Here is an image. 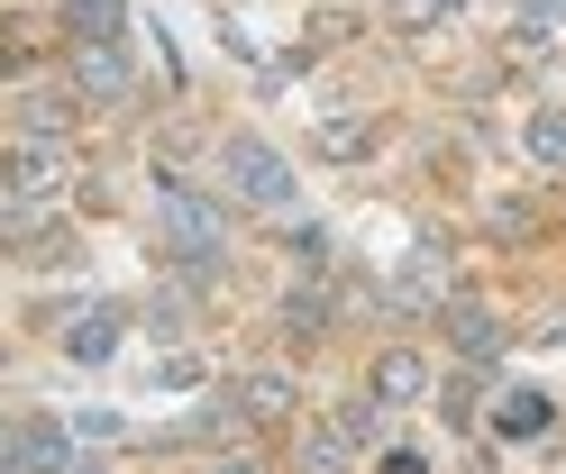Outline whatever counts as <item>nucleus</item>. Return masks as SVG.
<instances>
[{
	"instance_id": "5",
	"label": "nucleus",
	"mask_w": 566,
	"mask_h": 474,
	"mask_svg": "<svg viewBox=\"0 0 566 474\" xmlns=\"http://www.w3.org/2000/svg\"><path fill=\"white\" fill-rule=\"evenodd\" d=\"M64 83H74L92 109H119V101H137V64H128V46H119V36H92V46H74Z\"/></svg>"
},
{
	"instance_id": "12",
	"label": "nucleus",
	"mask_w": 566,
	"mask_h": 474,
	"mask_svg": "<svg viewBox=\"0 0 566 474\" xmlns=\"http://www.w3.org/2000/svg\"><path fill=\"white\" fill-rule=\"evenodd\" d=\"M366 392H384L394 411H402V401H420V392H430V356H420V347H384V356H375V383H366Z\"/></svg>"
},
{
	"instance_id": "2",
	"label": "nucleus",
	"mask_w": 566,
	"mask_h": 474,
	"mask_svg": "<svg viewBox=\"0 0 566 474\" xmlns=\"http://www.w3.org/2000/svg\"><path fill=\"white\" fill-rule=\"evenodd\" d=\"M55 201H74V156H64L55 137H19L10 146V173H0V219H10V238H38Z\"/></svg>"
},
{
	"instance_id": "3",
	"label": "nucleus",
	"mask_w": 566,
	"mask_h": 474,
	"mask_svg": "<svg viewBox=\"0 0 566 474\" xmlns=\"http://www.w3.org/2000/svg\"><path fill=\"white\" fill-rule=\"evenodd\" d=\"M220 182H229L247 210H265V219H283V229H293L302 182H293V165H283L265 137H229V146H220Z\"/></svg>"
},
{
	"instance_id": "17",
	"label": "nucleus",
	"mask_w": 566,
	"mask_h": 474,
	"mask_svg": "<svg viewBox=\"0 0 566 474\" xmlns=\"http://www.w3.org/2000/svg\"><path fill=\"white\" fill-rule=\"evenodd\" d=\"M384 420H394V401H384V392H347L338 401V429L357 438V447H384Z\"/></svg>"
},
{
	"instance_id": "21",
	"label": "nucleus",
	"mask_w": 566,
	"mask_h": 474,
	"mask_svg": "<svg viewBox=\"0 0 566 474\" xmlns=\"http://www.w3.org/2000/svg\"><path fill=\"white\" fill-rule=\"evenodd\" d=\"M74 438H83V447H111V438H119V411H74Z\"/></svg>"
},
{
	"instance_id": "10",
	"label": "nucleus",
	"mask_w": 566,
	"mask_h": 474,
	"mask_svg": "<svg viewBox=\"0 0 566 474\" xmlns=\"http://www.w3.org/2000/svg\"><path fill=\"white\" fill-rule=\"evenodd\" d=\"M64 356L74 365H111L119 356V302H92L83 319H64Z\"/></svg>"
},
{
	"instance_id": "16",
	"label": "nucleus",
	"mask_w": 566,
	"mask_h": 474,
	"mask_svg": "<svg viewBox=\"0 0 566 474\" xmlns=\"http://www.w3.org/2000/svg\"><path fill=\"white\" fill-rule=\"evenodd\" d=\"M311 146H321L329 165H366V156H375V119H321Z\"/></svg>"
},
{
	"instance_id": "19",
	"label": "nucleus",
	"mask_w": 566,
	"mask_h": 474,
	"mask_svg": "<svg viewBox=\"0 0 566 474\" xmlns=\"http://www.w3.org/2000/svg\"><path fill=\"white\" fill-rule=\"evenodd\" d=\"M484 229L503 238V246H521V238H539V201H493V210H484Z\"/></svg>"
},
{
	"instance_id": "15",
	"label": "nucleus",
	"mask_w": 566,
	"mask_h": 474,
	"mask_svg": "<svg viewBox=\"0 0 566 474\" xmlns=\"http://www.w3.org/2000/svg\"><path fill=\"white\" fill-rule=\"evenodd\" d=\"M128 28V0H64V36L92 46V36H119Z\"/></svg>"
},
{
	"instance_id": "18",
	"label": "nucleus",
	"mask_w": 566,
	"mask_h": 474,
	"mask_svg": "<svg viewBox=\"0 0 566 474\" xmlns=\"http://www.w3.org/2000/svg\"><path fill=\"white\" fill-rule=\"evenodd\" d=\"M283 328H293V338H321V328H329V292L321 283H293V292H283Z\"/></svg>"
},
{
	"instance_id": "14",
	"label": "nucleus",
	"mask_w": 566,
	"mask_h": 474,
	"mask_svg": "<svg viewBox=\"0 0 566 474\" xmlns=\"http://www.w3.org/2000/svg\"><path fill=\"white\" fill-rule=\"evenodd\" d=\"M521 156H530V165H548V173H566V101L530 109V128H521Z\"/></svg>"
},
{
	"instance_id": "24",
	"label": "nucleus",
	"mask_w": 566,
	"mask_h": 474,
	"mask_svg": "<svg viewBox=\"0 0 566 474\" xmlns=\"http://www.w3.org/2000/svg\"><path fill=\"white\" fill-rule=\"evenodd\" d=\"M411 10H430V19H457V10H467V0H411Z\"/></svg>"
},
{
	"instance_id": "8",
	"label": "nucleus",
	"mask_w": 566,
	"mask_h": 474,
	"mask_svg": "<svg viewBox=\"0 0 566 474\" xmlns=\"http://www.w3.org/2000/svg\"><path fill=\"white\" fill-rule=\"evenodd\" d=\"M439 328H448V347H457V365H493L503 356V319H493L475 292H457V302L439 310Z\"/></svg>"
},
{
	"instance_id": "6",
	"label": "nucleus",
	"mask_w": 566,
	"mask_h": 474,
	"mask_svg": "<svg viewBox=\"0 0 566 474\" xmlns=\"http://www.w3.org/2000/svg\"><path fill=\"white\" fill-rule=\"evenodd\" d=\"M92 447L74 438V420H19L10 429V474H74Z\"/></svg>"
},
{
	"instance_id": "1",
	"label": "nucleus",
	"mask_w": 566,
	"mask_h": 474,
	"mask_svg": "<svg viewBox=\"0 0 566 474\" xmlns=\"http://www.w3.org/2000/svg\"><path fill=\"white\" fill-rule=\"evenodd\" d=\"M156 238H165L174 265H184V283H220L229 274V219H220V201L184 192L174 173H156Z\"/></svg>"
},
{
	"instance_id": "23",
	"label": "nucleus",
	"mask_w": 566,
	"mask_h": 474,
	"mask_svg": "<svg viewBox=\"0 0 566 474\" xmlns=\"http://www.w3.org/2000/svg\"><path fill=\"white\" fill-rule=\"evenodd\" d=\"M201 474H256V465H247V456H210Z\"/></svg>"
},
{
	"instance_id": "11",
	"label": "nucleus",
	"mask_w": 566,
	"mask_h": 474,
	"mask_svg": "<svg viewBox=\"0 0 566 474\" xmlns=\"http://www.w3.org/2000/svg\"><path fill=\"white\" fill-rule=\"evenodd\" d=\"M548 420H557V411H548V392H530V383H521V392H503V401H493V420H484V429L503 438V447H530V438H539Z\"/></svg>"
},
{
	"instance_id": "20",
	"label": "nucleus",
	"mask_w": 566,
	"mask_h": 474,
	"mask_svg": "<svg viewBox=\"0 0 566 474\" xmlns=\"http://www.w3.org/2000/svg\"><path fill=\"white\" fill-rule=\"evenodd\" d=\"M137 375H147L156 392H192L201 383V356H156V365H137Z\"/></svg>"
},
{
	"instance_id": "22",
	"label": "nucleus",
	"mask_w": 566,
	"mask_h": 474,
	"mask_svg": "<svg viewBox=\"0 0 566 474\" xmlns=\"http://www.w3.org/2000/svg\"><path fill=\"white\" fill-rule=\"evenodd\" d=\"M512 10H521L530 28H557V19H566V0H512Z\"/></svg>"
},
{
	"instance_id": "7",
	"label": "nucleus",
	"mask_w": 566,
	"mask_h": 474,
	"mask_svg": "<svg viewBox=\"0 0 566 474\" xmlns=\"http://www.w3.org/2000/svg\"><path fill=\"white\" fill-rule=\"evenodd\" d=\"M229 392H238V411L256 420V429H283V420L302 411V375H293V365H247Z\"/></svg>"
},
{
	"instance_id": "4",
	"label": "nucleus",
	"mask_w": 566,
	"mask_h": 474,
	"mask_svg": "<svg viewBox=\"0 0 566 474\" xmlns=\"http://www.w3.org/2000/svg\"><path fill=\"white\" fill-rule=\"evenodd\" d=\"M384 302V319H439L448 302H457V255L439 246V238H420L411 255H402V274L375 292Z\"/></svg>"
},
{
	"instance_id": "13",
	"label": "nucleus",
	"mask_w": 566,
	"mask_h": 474,
	"mask_svg": "<svg viewBox=\"0 0 566 474\" xmlns=\"http://www.w3.org/2000/svg\"><path fill=\"white\" fill-rule=\"evenodd\" d=\"M347 465H357V438H347L338 420H321V429L293 438V474H347Z\"/></svg>"
},
{
	"instance_id": "9",
	"label": "nucleus",
	"mask_w": 566,
	"mask_h": 474,
	"mask_svg": "<svg viewBox=\"0 0 566 474\" xmlns=\"http://www.w3.org/2000/svg\"><path fill=\"white\" fill-rule=\"evenodd\" d=\"M74 109H83L74 83H28L19 92V137H64V128H74Z\"/></svg>"
}]
</instances>
